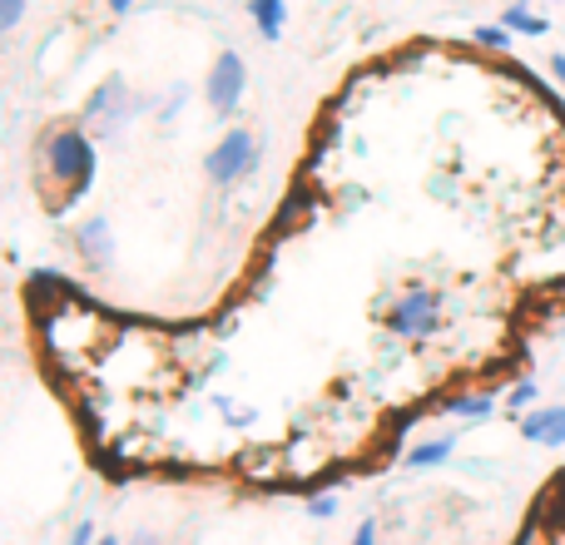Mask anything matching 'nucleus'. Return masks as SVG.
Segmentation results:
<instances>
[{
	"mask_svg": "<svg viewBox=\"0 0 565 545\" xmlns=\"http://www.w3.org/2000/svg\"><path fill=\"white\" fill-rule=\"evenodd\" d=\"M95 545H125V541H115V536H99Z\"/></svg>",
	"mask_w": 565,
	"mask_h": 545,
	"instance_id": "obj_22",
	"label": "nucleus"
},
{
	"mask_svg": "<svg viewBox=\"0 0 565 545\" xmlns=\"http://www.w3.org/2000/svg\"><path fill=\"white\" fill-rule=\"evenodd\" d=\"M244 89H248V65L238 50H224V55L214 60V70H209V85H204V99L209 109H218V115H228V109L244 105Z\"/></svg>",
	"mask_w": 565,
	"mask_h": 545,
	"instance_id": "obj_4",
	"label": "nucleus"
},
{
	"mask_svg": "<svg viewBox=\"0 0 565 545\" xmlns=\"http://www.w3.org/2000/svg\"><path fill=\"white\" fill-rule=\"evenodd\" d=\"M447 412H451V417H461V421H481V417H491V412H497V397H491V392H477V397H457Z\"/></svg>",
	"mask_w": 565,
	"mask_h": 545,
	"instance_id": "obj_11",
	"label": "nucleus"
},
{
	"mask_svg": "<svg viewBox=\"0 0 565 545\" xmlns=\"http://www.w3.org/2000/svg\"><path fill=\"white\" fill-rule=\"evenodd\" d=\"M536 397H541L536 382H516V387H511V397H507V407L511 412H526V407H536Z\"/></svg>",
	"mask_w": 565,
	"mask_h": 545,
	"instance_id": "obj_13",
	"label": "nucleus"
},
{
	"mask_svg": "<svg viewBox=\"0 0 565 545\" xmlns=\"http://www.w3.org/2000/svg\"><path fill=\"white\" fill-rule=\"evenodd\" d=\"M451 451H457V437H427V441H417V447L407 451V467H417V471L441 467Z\"/></svg>",
	"mask_w": 565,
	"mask_h": 545,
	"instance_id": "obj_9",
	"label": "nucleus"
},
{
	"mask_svg": "<svg viewBox=\"0 0 565 545\" xmlns=\"http://www.w3.org/2000/svg\"><path fill=\"white\" fill-rule=\"evenodd\" d=\"M471 40H477V45H487V50H511V30L507 25H477V30H471Z\"/></svg>",
	"mask_w": 565,
	"mask_h": 545,
	"instance_id": "obj_12",
	"label": "nucleus"
},
{
	"mask_svg": "<svg viewBox=\"0 0 565 545\" xmlns=\"http://www.w3.org/2000/svg\"><path fill=\"white\" fill-rule=\"evenodd\" d=\"M129 6H135V0H109V10H115V15H125Z\"/></svg>",
	"mask_w": 565,
	"mask_h": 545,
	"instance_id": "obj_21",
	"label": "nucleus"
},
{
	"mask_svg": "<svg viewBox=\"0 0 565 545\" xmlns=\"http://www.w3.org/2000/svg\"><path fill=\"white\" fill-rule=\"evenodd\" d=\"M248 15H254L264 40H278L282 25H288V6H282V0H248Z\"/></svg>",
	"mask_w": 565,
	"mask_h": 545,
	"instance_id": "obj_8",
	"label": "nucleus"
},
{
	"mask_svg": "<svg viewBox=\"0 0 565 545\" xmlns=\"http://www.w3.org/2000/svg\"><path fill=\"white\" fill-rule=\"evenodd\" d=\"M352 545H377V521H362V526L358 531H352Z\"/></svg>",
	"mask_w": 565,
	"mask_h": 545,
	"instance_id": "obj_16",
	"label": "nucleus"
},
{
	"mask_svg": "<svg viewBox=\"0 0 565 545\" xmlns=\"http://www.w3.org/2000/svg\"><path fill=\"white\" fill-rule=\"evenodd\" d=\"M308 516H312V521H332V516H338V496H332V491L312 496V501H308Z\"/></svg>",
	"mask_w": 565,
	"mask_h": 545,
	"instance_id": "obj_15",
	"label": "nucleus"
},
{
	"mask_svg": "<svg viewBox=\"0 0 565 545\" xmlns=\"http://www.w3.org/2000/svg\"><path fill=\"white\" fill-rule=\"evenodd\" d=\"M25 6L30 0H0V35H10V30L25 20Z\"/></svg>",
	"mask_w": 565,
	"mask_h": 545,
	"instance_id": "obj_14",
	"label": "nucleus"
},
{
	"mask_svg": "<svg viewBox=\"0 0 565 545\" xmlns=\"http://www.w3.org/2000/svg\"><path fill=\"white\" fill-rule=\"evenodd\" d=\"M501 25H507L511 35H546V30H551V20H541L536 10H526V6H507V15H501Z\"/></svg>",
	"mask_w": 565,
	"mask_h": 545,
	"instance_id": "obj_10",
	"label": "nucleus"
},
{
	"mask_svg": "<svg viewBox=\"0 0 565 545\" xmlns=\"http://www.w3.org/2000/svg\"><path fill=\"white\" fill-rule=\"evenodd\" d=\"M40 154H45L50 179L70 189V199H79L89 184H95V145H89L85 129H75V125L50 129L45 145H40Z\"/></svg>",
	"mask_w": 565,
	"mask_h": 545,
	"instance_id": "obj_1",
	"label": "nucleus"
},
{
	"mask_svg": "<svg viewBox=\"0 0 565 545\" xmlns=\"http://www.w3.org/2000/svg\"><path fill=\"white\" fill-rule=\"evenodd\" d=\"M129 115H139V99L125 95V79H119V75H109L105 85L89 95V105H85V119H89V125H105V129H119Z\"/></svg>",
	"mask_w": 565,
	"mask_h": 545,
	"instance_id": "obj_5",
	"label": "nucleus"
},
{
	"mask_svg": "<svg viewBox=\"0 0 565 545\" xmlns=\"http://www.w3.org/2000/svg\"><path fill=\"white\" fill-rule=\"evenodd\" d=\"M70 545H95V521H79L75 536H70Z\"/></svg>",
	"mask_w": 565,
	"mask_h": 545,
	"instance_id": "obj_17",
	"label": "nucleus"
},
{
	"mask_svg": "<svg viewBox=\"0 0 565 545\" xmlns=\"http://www.w3.org/2000/svg\"><path fill=\"white\" fill-rule=\"evenodd\" d=\"M254 169H258V139L248 135V129H228V135L218 139V145L209 149V159H204V174L214 179L218 189L248 179Z\"/></svg>",
	"mask_w": 565,
	"mask_h": 545,
	"instance_id": "obj_2",
	"label": "nucleus"
},
{
	"mask_svg": "<svg viewBox=\"0 0 565 545\" xmlns=\"http://www.w3.org/2000/svg\"><path fill=\"white\" fill-rule=\"evenodd\" d=\"M551 75H556V85L565 89V55H551Z\"/></svg>",
	"mask_w": 565,
	"mask_h": 545,
	"instance_id": "obj_18",
	"label": "nucleus"
},
{
	"mask_svg": "<svg viewBox=\"0 0 565 545\" xmlns=\"http://www.w3.org/2000/svg\"><path fill=\"white\" fill-rule=\"evenodd\" d=\"M437 322H441V298L431 288H412L387 312V328L397 338H427V332H437Z\"/></svg>",
	"mask_w": 565,
	"mask_h": 545,
	"instance_id": "obj_3",
	"label": "nucleus"
},
{
	"mask_svg": "<svg viewBox=\"0 0 565 545\" xmlns=\"http://www.w3.org/2000/svg\"><path fill=\"white\" fill-rule=\"evenodd\" d=\"M521 437L536 447H565V407H536L521 417Z\"/></svg>",
	"mask_w": 565,
	"mask_h": 545,
	"instance_id": "obj_6",
	"label": "nucleus"
},
{
	"mask_svg": "<svg viewBox=\"0 0 565 545\" xmlns=\"http://www.w3.org/2000/svg\"><path fill=\"white\" fill-rule=\"evenodd\" d=\"M516 545H541V531H536V526H531V531H526V536H521Z\"/></svg>",
	"mask_w": 565,
	"mask_h": 545,
	"instance_id": "obj_20",
	"label": "nucleus"
},
{
	"mask_svg": "<svg viewBox=\"0 0 565 545\" xmlns=\"http://www.w3.org/2000/svg\"><path fill=\"white\" fill-rule=\"evenodd\" d=\"M129 545H164V541H159V536H149V531H139V536L129 541Z\"/></svg>",
	"mask_w": 565,
	"mask_h": 545,
	"instance_id": "obj_19",
	"label": "nucleus"
},
{
	"mask_svg": "<svg viewBox=\"0 0 565 545\" xmlns=\"http://www.w3.org/2000/svg\"><path fill=\"white\" fill-rule=\"evenodd\" d=\"M75 244H79V254H85L89 268H109V258H115V238H109L105 218H89V224L75 234Z\"/></svg>",
	"mask_w": 565,
	"mask_h": 545,
	"instance_id": "obj_7",
	"label": "nucleus"
}]
</instances>
